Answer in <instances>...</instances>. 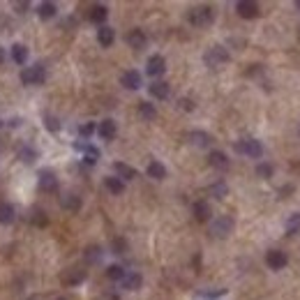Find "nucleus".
<instances>
[{"instance_id":"1","label":"nucleus","mask_w":300,"mask_h":300,"mask_svg":"<svg viewBox=\"0 0 300 300\" xmlns=\"http://www.w3.org/2000/svg\"><path fill=\"white\" fill-rule=\"evenodd\" d=\"M187 18H190V24H192V26H196V28H204V26L212 24L215 12H212V7H210V5H198V7H194V10H190Z\"/></svg>"},{"instance_id":"2","label":"nucleus","mask_w":300,"mask_h":300,"mask_svg":"<svg viewBox=\"0 0 300 300\" xmlns=\"http://www.w3.org/2000/svg\"><path fill=\"white\" fill-rule=\"evenodd\" d=\"M234 150L240 152V155L252 157V160H258V157L264 155V146H261V141H256V138H240V141L234 144Z\"/></svg>"},{"instance_id":"3","label":"nucleus","mask_w":300,"mask_h":300,"mask_svg":"<svg viewBox=\"0 0 300 300\" xmlns=\"http://www.w3.org/2000/svg\"><path fill=\"white\" fill-rule=\"evenodd\" d=\"M44 78H46V72H44L42 65H32V67H24L21 70V81L26 86H40L44 84Z\"/></svg>"},{"instance_id":"4","label":"nucleus","mask_w":300,"mask_h":300,"mask_svg":"<svg viewBox=\"0 0 300 300\" xmlns=\"http://www.w3.org/2000/svg\"><path fill=\"white\" fill-rule=\"evenodd\" d=\"M234 217H228V215H220L212 222V226H210V234L215 236V238H226L231 231H234Z\"/></svg>"},{"instance_id":"5","label":"nucleus","mask_w":300,"mask_h":300,"mask_svg":"<svg viewBox=\"0 0 300 300\" xmlns=\"http://www.w3.org/2000/svg\"><path fill=\"white\" fill-rule=\"evenodd\" d=\"M204 60L208 67H220V65H224V62H228V51L224 46H210L208 51H206Z\"/></svg>"},{"instance_id":"6","label":"nucleus","mask_w":300,"mask_h":300,"mask_svg":"<svg viewBox=\"0 0 300 300\" xmlns=\"http://www.w3.org/2000/svg\"><path fill=\"white\" fill-rule=\"evenodd\" d=\"M286 264H288V256L282 250H270V252H266V266H268L270 270H282V268H286Z\"/></svg>"},{"instance_id":"7","label":"nucleus","mask_w":300,"mask_h":300,"mask_svg":"<svg viewBox=\"0 0 300 300\" xmlns=\"http://www.w3.org/2000/svg\"><path fill=\"white\" fill-rule=\"evenodd\" d=\"M236 12L240 18H256L261 10H258V2H254V0H240V2H236Z\"/></svg>"},{"instance_id":"8","label":"nucleus","mask_w":300,"mask_h":300,"mask_svg":"<svg viewBox=\"0 0 300 300\" xmlns=\"http://www.w3.org/2000/svg\"><path fill=\"white\" fill-rule=\"evenodd\" d=\"M164 72H166V60H164V56H150L148 65H146V74L157 78V76H162Z\"/></svg>"},{"instance_id":"9","label":"nucleus","mask_w":300,"mask_h":300,"mask_svg":"<svg viewBox=\"0 0 300 300\" xmlns=\"http://www.w3.org/2000/svg\"><path fill=\"white\" fill-rule=\"evenodd\" d=\"M120 84L125 86L127 90H138L144 86V78H141V74H138L136 70H127V72L120 76Z\"/></svg>"},{"instance_id":"10","label":"nucleus","mask_w":300,"mask_h":300,"mask_svg":"<svg viewBox=\"0 0 300 300\" xmlns=\"http://www.w3.org/2000/svg\"><path fill=\"white\" fill-rule=\"evenodd\" d=\"M37 178H40V187H42V190H46V192H56V190H58V178H56L54 171H46V168H42Z\"/></svg>"},{"instance_id":"11","label":"nucleus","mask_w":300,"mask_h":300,"mask_svg":"<svg viewBox=\"0 0 300 300\" xmlns=\"http://www.w3.org/2000/svg\"><path fill=\"white\" fill-rule=\"evenodd\" d=\"M192 215L196 222H208L210 215H212V208H210L208 201H196V204L192 206Z\"/></svg>"},{"instance_id":"12","label":"nucleus","mask_w":300,"mask_h":300,"mask_svg":"<svg viewBox=\"0 0 300 300\" xmlns=\"http://www.w3.org/2000/svg\"><path fill=\"white\" fill-rule=\"evenodd\" d=\"M146 42H148V37H146L144 30L134 28V30H130V32H127V44H130L132 48H136V51H141V48L146 46Z\"/></svg>"},{"instance_id":"13","label":"nucleus","mask_w":300,"mask_h":300,"mask_svg":"<svg viewBox=\"0 0 300 300\" xmlns=\"http://www.w3.org/2000/svg\"><path fill=\"white\" fill-rule=\"evenodd\" d=\"M208 162L212 168H217V171H226L228 168V157L226 152H222V150H212L208 155Z\"/></svg>"},{"instance_id":"14","label":"nucleus","mask_w":300,"mask_h":300,"mask_svg":"<svg viewBox=\"0 0 300 300\" xmlns=\"http://www.w3.org/2000/svg\"><path fill=\"white\" fill-rule=\"evenodd\" d=\"M116 122L111 118H106V120H102L100 122V127H97V134H100V138H104V141H114L116 138Z\"/></svg>"},{"instance_id":"15","label":"nucleus","mask_w":300,"mask_h":300,"mask_svg":"<svg viewBox=\"0 0 300 300\" xmlns=\"http://www.w3.org/2000/svg\"><path fill=\"white\" fill-rule=\"evenodd\" d=\"M141 284H144V277L138 275V272H127L120 280V286L125 288V291H136V288H141Z\"/></svg>"},{"instance_id":"16","label":"nucleus","mask_w":300,"mask_h":300,"mask_svg":"<svg viewBox=\"0 0 300 300\" xmlns=\"http://www.w3.org/2000/svg\"><path fill=\"white\" fill-rule=\"evenodd\" d=\"M106 16H108V7H106V5H92V7H90L88 18L92 21V24H100V26H102L104 21H106Z\"/></svg>"},{"instance_id":"17","label":"nucleus","mask_w":300,"mask_h":300,"mask_svg":"<svg viewBox=\"0 0 300 300\" xmlns=\"http://www.w3.org/2000/svg\"><path fill=\"white\" fill-rule=\"evenodd\" d=\"M76 150H81V152H86V164H90V166H92V164L97 162V160H100V150L95 148V146H88V144H76Z\"/></svg>"},{"instance_id":"18","label":"nucleus","mask_w":300,"mask_h":300,"mask_svg":"<svg viewBox=\"0 0 300 300\" xmlns=\"http://www.w3.org/2000/svg\"><path fill=\"white\" fill-rule=\"evenodd\" d=\"M114 40H116L114 28H108V26H100V30H97V42L102 44V46H111Z\"/></svg>"},{"instance_id":"19","label":"nucleus","mask_w":300,"mask_h":300,"mask_svg":"<svg viewBox=\"0 0 300 300\" xmlns=\"http://www.w3.org/2000/svg\"><path fill=\"white\" fill-rule=\"evenodd\" d=\"M114 171L118 174L120 180H134V178H136V168H132L130 164L116 162V164H114Z\"/></svg>"},{"instance_id":"20","label":"nucleus","mask_w":300,"mask_h":300,"mask_svg":"<svg viewBox=\"0 0 300 300\" xmlns=\"http://www.w3.org/2000/svg\"><path fill=\"white\" fill-rule=\"evenodd\" d=\"M187 138H190V144L196 146V148H206V146H210V141H212V136H210L208 132H192Z\"/></svg>"},{"instance_id":"21","label":"nucleus","mask_w":300,"mask_h":300,"mask_svg":"<svg viewBox=\"0 0 300 300\" xmlns=\"http://www.w3.org/2000/svg\"><path fill=\"white\" fill-rule=\"evenodd\" d=\"M150 95L155 97V100H166L168 97V84L164 81H155V84H150Z\"/></svg>"},{"instance_id":"22","label":"nucleus","mask_w":300,"mask_h":300,"mask_svg":"<svg viewBox=\"0 0 300 300\" xmlns=\"http://www.w3.org/2000/svg\"><path fill=\"white\" fill-rule=\"evenodd\" d=\"M60 206L65 210H72V212H76L78 208H81V198L76 196V194H65V196L60 198Z\"/></svg>"},{"instance_id":"23","label":"nucleus","mask_w":300,"mask_h":300,"mask_svg":"<svg viewBox=\"0 0 300 300\" xmlns=\"http://www.w3.org/2000/svg\"><path fill=\"white\" fill-rule=\"evenodd\" d=\"M104 185H106V190L111 194H122L125 192V182L120 178H116V176H108L106 180H104Z\"/></svg>"},{"instance_id":"24","label":"nucleus","mask_w":300,"mask_h":300,"mask_svg":"<svg viewBox=\"0 0 300 300\" xmlns=\"http://www.w3.org/2000/svg\"><path fill=\"white\" fill-rule=\"evenodd\" d=\"M18 160L24 164H35L37 160V150L32 146H24V148H18Z\"/></svg>"},{"instance_id":"25","label":"nucleus","mask_w":300,"mask_h":300,"mask_svg":"<svg viewBox=\"0 0 300 300\" xmlns=\"http://www.w3.org/2000/svg\"><path fill=\"white\" fill-rule=\"evenodd\" d=\"M12 60L16 65H26V60H28V48L24 44H14L12 46Z\"/></svg>"},{"instance_id":"26","label":"nucleus","mask_w":300,"mask_h":300,"mask_svg":"<svg viewBox=\"0 0 300 300\" xmlns=\"http://www.w3.org/2000/svg\"><path fill=\"white\" fill-rule=\"evenodd\" d=\"M148 176L155 180H164L166 178V168H164V164H160V162H150L148 164Z\"/></svg>"},{"instance_id":"27","label":"nucleus","mask_w":300,"mask_h":300,"mask_svg":"<svg viewBox=\"0 0 300 300\" xmlns=\"http://www.w3.org/2000/svg\"><path fill=\"white\" fill-rule=\"evenodd\" d=\"M125 275H127V270L122 268V266H118V264H114V266H108L106 268V277L108 280H114V282H120Z\"/></svg>"},{"instance_id":"28","label":"nucleus","mask_w":300,"mask_h":300,"mask_svg":"<svg viewBox=\"0 0 300 300\" xmlns=\"http://www.w3.org/2000/svg\"><path fill=\"white\" fill-rule=\"evenodd\" d=\"M56 12H58V7H56L54 2H42V5L37 7V14H40V18H54Z\"/></svg>"},{"instance_id":"29","label":"nucleus","mask_w":300,"mask_h":300,"mask_svg":"<svg viewBox=\"0 0 300 300\" xmlns=\"http://www.w3.org/2000/svg\"><path fill=\"white\" fill-rule=\"evenodd\" d=\"M14 222V208L10 204H0V224H12Z\"/></svg>"},{"instance_id":"30","label":"nucleus","mask_w":300,"mask_h":300,"mask_svg":"<svg viewBox=\"0 0 300 300\" xmlns=\"http://www.w3.org/2000/svg\"><path fill=\"white\" fill-rule=\"evenodd\" d=\"M138 114H141V118H146V120H155L157 118V111H155V106L150 102H141L138 104Z\"/></svg>"},{"instance_id":"31","label":"nucleus","mask_w":300,"mask_h":300,"mask_svg":"<svg viewBox=\"0 0 300 300\" xmlns=\"http://www.w3.org/2000/svg\"><path fill=\"white\" fill-rule=\"evenodd\" d=\"M86 280V272L84 270H70L67 275H62V282L65 284H78Z\"/></svg>"},{"instance_id":"32","label":"nucleus","mask_w":300,"mask_h":300,"mask_svg":"<svg viewBox=\"0 0 300 300\" xmlns=\"http://www.w3.org/2000/svg\"><path fill=\"white\" fill-rule=\"evenodd\" d=\"M210 194H212L215 198H224L228 194L226 182H224V180H220V182H215V185H210Z\"/></svg>"},{"instance_id":"33","label":"nucleus","mask_w":300,"mask_h":300,"mask_svg":"<svg viewBox=\"0 0 300 300\" xmlns=\"http://www.w3.org/2000/svg\"><path fill=\"white\" fill-rule=\"evenodd\" d=\"M300 231V212H296V215H291L286 220V234H298Z\"/></svg>"},{"instance_id":"34","label":"nucleus","mask_w":300,"mask_h":300,"mask_svg":"<svg viewBox=\"0 0 300 300\" xmlns=\"http://www.w3.org/2000/svg\"><path fill=\"white\" fill-rule=\"evenodd\" d=\"M100 258H102V247L92 245V247H88V250H86V261H90V264H97Z\"/></svg>"},{"instance_id":"35","label":"nucleus","mask_w":300,"mask_h":300,"mask_svg":"<svg viewBox=\"0 0 300 300\" xmlns=\"http://www.w3.org/2000/svg\"><path fill=\"white\" fill-rule=\"evenodd\" d=\"M256 176H258V178H264V180H268L270 176H272V166H270L268 162L256 164Z\"/></svg>"},{"instance_id":"36","label":"nucleus","mask_w":300,"mask_h":300,"mask_svg":"<svg viewBox=\"0 0 300 300\" xmlns=\"http://www.w3.org/2000/svg\"><path fill=\"white\" fill-rule=\"evenodd\" d=\"M95 122H84V125L78 127V134H81V136L84 138H88V136H92V134H95Z\"/></svg>"},{"instance_id":"37","label":"nucleus","mask_w":300,"mask_h":300,"mask_svg":"<svg viewBox=\"0 0 300 300\" xmlns=\"http://www.w3.org/2000/svg\"><path fill=\"white\" fill-rule=\"evenodd\" d=\"M111 247H114V254H125L127 252V240L116 238L114 242H111Z\"/></svg>"},{"instance_id":"38","label":"nucleus","mask_w":300,"mask_h":300,"mask_svg":"<svg viewBox=\"0 0 300 300\" xmlns=\"http://www.w3.org/2000/svg\"><path fill=\"white\" fill-rule=\"evenodd\" d=\"M44 127L51 130V132H58V130H60L58 118H54V116H44Z\"/></svg>"},{"instance_id":"39","label":"nucleus","mask_w":300,"mask_h":300,"mask_svg":"<svg viewBox=\"0 0 300 300\" xmlns=\"http://www.w3.org/2000/svg\"><path fill=\"white\" fill-rule=\"evenodd\" d=\"M32 222H35L37 226H46L48 220H46V215H44L42 210H35V215H32Z\"/></svg>"},{"instance_id":"40","label":"nucleus","mask_w":300,"mask_h":300,"mask_svg":"<svg viewBox=\"0 0 300 300\" xmlns=\"http://www.w3.org/2000/svg\"><path fill=\"white\" fill-rule=\"evenodd\" d=\"M28 7H30V5H28V2H14V10H16V12H18V14H24V12H26V10H28Z\"/></svg>"},{"instance_id":"41","label":"nucleus","mask_w":300,"mask_h":300,"mask_svg":"<svg viewBox=\"0 0 300 300\" xmlns=\"http://www.w3.org/2000/svg\"><path fill=\"white\" fill-rule=\"evenodd\" d=\"M180 106L185 108V111H192V108H194V104L190 102V100H180Z\"/></svg>"},{"instance_id":"42","label":"nucleus","mask_w":300,"mask_h":300,"mask_svg":"<svg viewBox=\"0 0 300 300\" xmlns=\"http://www.w3.org/2000/svg\"><path fill=\"white\" fill-rule=\"evenodd\" d=\"M5 58H7V56H5V48H0V65L5 62Z\"/></svg>"},{"instance_id":"43","label":"nucleus","mask_w":300,"mask_h":300,"mask_svg":"<svg viewBox=\"0 0 300 300\" xmlns=\"http://www.w3.org/2000/svg\"><path fill=\"white\" fill-rule=\"evenodd\" d=\"M296 7H298V10H300V0H298V2H296Z\"/></svg>"},{"instance_id":"44","label":"nucleus","mask_w":300,"mask_h":300,"mask_svg":"<svg viewBox=\"0 0 300 300\" xmlns=\"http://www.w3.org/2000/svg\"><path fill=\"white\" fill-rule=\"evenodd\" d=\"M58 300H65V298H58Z\"/></svg>"}]
</instances>
